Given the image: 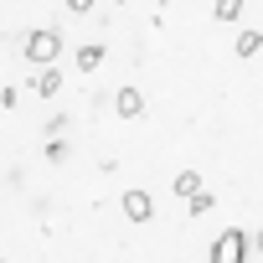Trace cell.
<instances>
[{
    "label": "cell",
    "mask_w": 263,
    "mask_h": 263,
    "mask_svg": "<svg viewBox=\"0 0 263 263\" xmlns=\"http://www.w3.org/2000/svg\"><path fill=\"white\" fill-rule=\"evenodd\" d=\"M212 206H217V196H212V191H196V196H191V206H186V212H191V217H206V212H212Z\"/></svg>",
    "instance_id": "cell-10"
},
{
    "label": "cell",
    "mask_w": 263,
    "mask_h": 263,
    "mask_svg": "<svg viewBox=\"0 0 263 263\" xmlns=\"http://www.w3.org/2000/svg\"><path fill=\"white\" fill-rule=\"evenodd\" d=\"M47 160H52V165H62V160H67V145H62V140H52V145H47Z\"/></svg>",
    "instance_id": "cell-11"
},
{
    "label": "cell",
    "mask_w": 263,
    "mask_h": 263,
    "mask_svg": "<svg viewBox=\"0 0 263 263\" xmlns=\"http://www.w3.org/2000/svg\"><path fill=\"white\" fill-rule=\"evenodd\" d=\"M93 6H98V0H67V11H72V16H83V11H93Z\"/></svg>",
    "instance_id": "cell-12"
},
{
    "label": "cell",
    "mask_w": 263,
    "mask_h": 263,
    "mask_svg": "<svg viewBox=\"0 0 263 263\" xmlns=\"http://www.w3.org/2000/svg\"><path fill=\"white\" fill-rule=\"evenodd\" d=\"M171 191H176V196H181V201H191V196H196V191H201V176H196V171H181V176H176V181H171Z\"/></svg>",
    "instance_id": "cell-8"
},
{
    "label": "cell",
    "mask_w": 263,
    "mask_h": 263,
    "mask_svg": "<svg viewBox=\"0 0 263 263\" xmlns=\"http://www.w3.org/2000/svg\"><path fill=\"white\" fill-rule=\"evenodd\" d=\"M103 57H108V47H103V42H83V47H78V72H93Z\"/></svg>",
    "instance_id": "cell-6"
},
{
    "label": "cell",
    "mask_w": 263,
    "mask_h": 263,
    "mask_svg": "<svg viewBox=\"0 0 263 263\" xmlns=\"http://www.w3.org/2000/svg\"><path fill=\"white\" fill-rule=\"evenodd\" d=\"M119 206H124V217H129V222H150V217H155L150 191H124V201H119Z\"/></svg>",
    "instance_id": "cell-4"
},
{
    "label": "cell",
    "mask_w": 263,
    "mask_h": 263,
    "mask_svg": "<svg viewBox=\"0 0 263 263\" xmlns=\"http://www.w3.org/2000/svg\"><path fill=\"white\" fill-rule=\"evenodd\" d=\"M253 248H258V253H263V227H258V232H253Z\"/></svg>",
    "instance_id": "cell-13"
},
{
    "label": "cell",
    "mask_w": 263,
    "mask_h": 263,
    "mask_svg": "<svg viewBox=\"0 0 263 263\" xmlns=\"http://www.w3.org/2000/svg\"><path fill=\"white\" fill-rule=\"evenodd\" d=\"M206 263H248V232H242V227H227V232L206 248Z\"/></svg>",
    "instance_id": "cell-1"
},
{
    "label": "cell",
    "mask_w": 263,
    "mask_h": 263,
    "mask_svg": "<svg viewBox=\"0 0 263 263\" xmlns=\"http://www.w3.org/2000/svg\"><path fill=\"white\" fill-rule=\"evenodd\" d=\"M21 52H26V62H31V67H47V62H57V52H62V36H57V31H31Z\"/></svg>",
    "instance_id": "cell-2"
},
{
    "label": "cell",
    "mask_w": 263,
    "mask_h": 263,
    "mask_svg": "<svg viewBox=\"0 0 263 263\" xmlns=\"http://www.w3.org/2000/svg\"><path fill=\"white\" fill-rule=\"evenodd\" d=\"M242 6H248V0H217L212 16H217V21H237V16H242Z\"/></svg>",
    "instance_id": "cell-9"
},
{
    "label": "cell",
    "mask_w": 263,
    "mask_h": 263,
    "mask_svg": "<svg viewBox=\"0 0 263 263\" xmlns=\"http://www.w3.org/2000/svg\"><path fill=\"white\" fill-rule=\"evenodd\" d=\"M232 52H237V57H258V52H263V31H253V26H248V31H237Z\"/></svg>",
    "instance_id": "cell-7"
},
{
    "label": "cell",
    "mask_w": 263,
    "mask_h": 263,
    "mask_svg": "<svg viewBox=\"0 0 263 263\" xmlns=\"http://www.w3.org/2000/svg\"><path fill=\"white\" fill-rule=\"evenodd\" d=\"M57 88H62V72H57L52 62H47V67H36V78H31V93H36V98H52Z\"/></svg>",
    "instance_id": "cell-5"
},
{
    "label": "cell",
    "mask_w": 263,
    "mask_h": 263,
    "mask_svg": "<svg viewBox=\"0 0 263 263\" xmlns=\"http://www.w3.org/2000/svg\"><path fill=\"white\" fill-rule=\"evenodd\" d=\"M114 114H119V119H140V114H145V93H140L135 83H124V88L114 93Z\"/></svg>",
    "instance_id": "cell-3"
}]
</instances>
